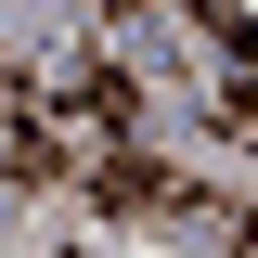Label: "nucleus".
I'll list each match as a JSON object with an SVG mask.
<instances>
[{"label": "nucleus", "mask_w": 258, "mask_h": 258, "mask_svg": "<svg viewBox=\"0 0 258 258\" xmlns=\"http://www.w3.org/2000/svg\"><path fill=\"white\" fill-rule=\"evenodd\" d=\"M78 181H91L103 220H194V181H181V168H155V155H129V142H103Z\"/></svg>", "instance_id": "f257e3e1"}, {"label": "nucleus", "mask_w": 258, "mask_h": 258, "mask_svg": "<svg viewBox=\"0 0 258 258\" xmlns=\"http://www.w3.org/2000/svg\"><path fill=\"white\" fill-rule=\"evenodd\" d=\"M0 168H13V194H52V181H64V142H52V116H13V129H0Z\"/></svg>", "instance_id": "7ed1b4c3"}, {"label": "nucleus", "mask_w": 258, "mask_h": 258, "mask_svg": "<svg viewBox=\"0 0 258 258\" xmlns=\"http://www.w3.org/2000/svg\"><path fill=\"white\" fill-rule=\"evenodd\" d=\"M39 116H78V129H116L129 142V129H142V78H129V64H64Z\"/></svg>", "instance_id": "f03ea898"}, {"label": "nucleus", "mask_w": 258, "mask_h": 258, "mask_svg": "<svg viewBox=\"0 0 258 258\" xmlns=\"http://www.w3.org/2000/svg\"><path fill=\"white\" fill-rule=\"evenodd\" d=\"M220 232H232V245H245V258H258V207H220Z\"/></svg>", "instance_id": "20e7f679"}]
</instances>
